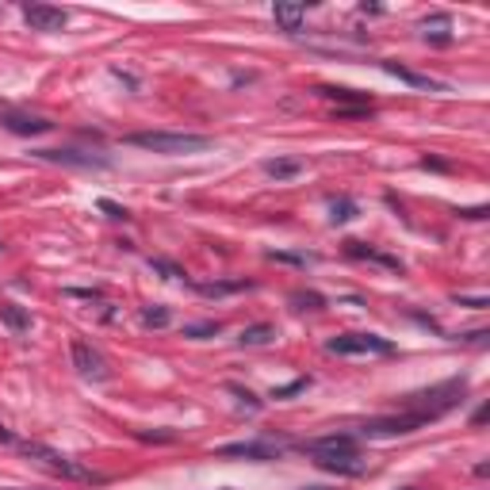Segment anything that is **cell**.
<instances>
[{"label":"cell","instance_id":"6da1fadb","mask_svg":"<svg viewBox=\"0 0 490 490\" xmlns=\"http://www.w3.org/2000/svg\"><path fill=\"white\" fill-rule=\"evenodd\" d=\"M299 452H307L318 467L337 471V475H348V479L364 475L372 467L360 456V448H356V437H348V433H329V437H318V440H303Z\"/></svg>","mask_w":490,"mask_h":490},{"label":"cell","instance_id":"7a4b0ae2","mask_svg":"<svg viewBox=\"0 0 490 490\" xmlns=\"http://www.w3.org/2000/svg\"><path fill=\"white\" fill-rule=\"evenodd\" d=\"M127 146L149 149V154H165V157H181V154H203L215 142L207 135H173V130H135L127 135Z\"/></svg>","mask_w":490,"mask_h":490},{"label":"cell","instance_id":"3957f363","mask_svg":"<svg viewBox=\"0 0 490 490\" xmlns=\"http://www.w3.org/2000/svg\"><path fill=\"white\" fill-rule=\"evenodd\" d=\"M467 394V380H445L437 387H426V391H414L402 399V410H418V414H429L433 421L445 418L448 410H456Z\"/></svg>","mask_w":490,"mask_h":490},{"label":"cell","instance_id":"277c9868","mask_svg":"<svg viewBox=\"0 0 490 490\" xmlns=\"http://www.w3.org/2000/svg\"><path fill=\"white\" fill-rule=\"evenodd\" d=\"M23 448V456L27 460H35L39 467H46L50 475H62V479H69V483H103V475H96L92 467H84L81 460H73V456H62V452H54V448H46V445H35V440H27Z\"/></svg>","mask_w":490,"mask_h":490},{"label":"cell","instance_id":"5b68a950","mask_svg":"<svg viewBox=\"0 0 490 490\" xmlns=\"http://www.w3.org/2000/svg\"><path fill=\"white\" fill-rule=\"evenodd\" d=\"M429 414H418V410H402V414H387V418H368L356 426V437H368V440H383V437H410V433L426 429L429 426Z\"/></svg>","mask_w":490,"mask_h":490},{"label":"cell","instance_id":"8992f818","mask_svg":"<svg viewBox=\"0 0 490 490\" xmlns=\"http://www.w3.org/2000/svg\"><path fill=\"white\" fill-rule=\"evenodd\" d=\"M329 356H391L394 341L380 334H368V329H348V334H337L326 341Z\"/></svg>","mask_w":490,"mask_h":490},{"label":"cell","instance_id":"52a82bcc","mask_svg":"<svg viewBox=\"0 0 490 490\" xmlns=\"http://www.w3.org/2000/svg\"><path fill=\"white\" fill-rule=\"evenodd\" d=\"M284 440H272V437H257V440H238V445H222L215 448V456L222 460H257V464H268V460L284 456Z\"/></svg>","mask_w":490,"mask_h":490},{"label":"cell","instance_id":"ba28073f","mask_svg":"<svg viewBox=\"0 0 490 490\" xmlns=\"http://www.w3.org/2000/svg\"><path fill=\"white\" fill-rule=\"evenodd\" d=\"M69 356H73V368H77L81 380H92V383H108V380H111V368H108V360H103V353H100L96 345H89V341H81V337H73Z\"/></svg>","mask_w":490,"mask_h":490},{"label":"cell","instance_id":"9c48e42d","mask_svg":"<svg viewBox=\"0 0 490 490\" xmlns=\"http://www.w3.org/2000/svg\"><path fill=\"white\" fill-rule=\"evenodd\" d=\"M35 157L50 165H65V169H108L111 165V157L84 154V149H35Z\"/></svg>","mask_w":490,"mask_h":490},{"label":"cell","instance_id":"30bf717a","mask_svg":"<svg viewBox=\"0 0 490 490\" xmlns=\"http://www.w3.org/2000/svg\"><path fill=\"white\" fill-rule=\"evenodd\" d=\"M23 23L31 27V31L54 35L69 23V12H65V8H54V4H23Z\"/></svg>","mask_w":490,"mask_h":490},{"label":"cell","instance_id":"8fae6325","mask_svg":"<svg viewBox=\"0 0 490 490\" xmlns=\"http://www.w3.org/2000/svg\"><path fill=\"white\" fill-rule=\"evenodd\" d=\"M0 127L20 138H39V135H50L54 122L42 115H31V111H0Z\"/></svg>","mask_w":490,"mask_h":490},{"label":"cell","instance_id":"7c38bea8","mask_svg":"<svg viewBox=\"0 0 490 490\" xmlns=\"http://www.w3.org/2000/svg\"><path fill=\"white\" fill-rule=\"evenodd\" d=\"M272 20L284 35H299L307 23V4H291V0H280V4H272Z\"/></svg>","mask_w":490,"mask_h":490},{"label":"cell","instance_id":"4fadbf2b","mask_svg":"<svg viewBox=\"0 0 490 490\" xmlns=\"http://www.w3.org/2000/svg\"><path fill=\"white\" fill-rule=\"evenodd\" d=\"M380 65H383V73H391V77L406 81L410 89H429V92H445V89H448L445 81H433V77H426V73H414V69H406V65H399V62H391V58H383Z\"/></svg>","mask_w":490,"mask_h":490},{"label":"cell","instance_id":"5bb4252c","mask_svg":"<svg viewBox=\"0 0 490 490\" xmlns=\"http://www.w3.org/2000/svg\"><path fill=\"white\" fill-rule=\"evenodd\" d=\"M345 253H348V257H356V261H375V265L399 272V276L406 272V265H402L399 257H391V253H380V249H372V245H364V241H345Z\"/></svg>","mask_w":490,"mask_h":490},{"label":"cell","instance_id":"9a60e30c","mask_svg":"<svg viewBox=\"0 0 490 490\" xmlns=\"http://www.w3.org/2000/svg\"><path fill=\"white\" fill-rule=\"evenodd\" d=\"M261 169H265V176H272V181H291V176H299L307 169V161L303 157H265Z\"/></svg>","mask_w":490,"mask_h":490},{"label":"cell","instance_id":"2e32d148","mask_svg":"<svg viewBox=\"0 0 490 490\" xmlns=\"http://www.w3.org/2000/svg\"><path fill=\"white\" fill-rule=\"evenodd\" d=\"M318 96L326 100H337V108H368V96L356 89H341V84H318Z\"/></svg>","mask_w":490,"mask_h":490},{"label":"cell","instance_id":"e0dca14e","mask_svg":"<svg viewBox=\"0 0 490 490\" xmlns=\"http://www.w3.org/2000/svg\"><path fill=\"white\" fill-rule=\"evenodd\" d=\"M276 341V326L272 322H257V326H245L238 334V345L245 348H257V345H272Z\"/></svg>","mask_w":490,"mask_h":490},{"label":"cell","instance_id":"ac0fdd59","mask_svg":"<svg viewBox=\"0 0 490 490\" xmlns=\"http://www.w3.org/2000/svg\"><path fill=\"white\" fill-rule=\"evenodd\" d=\"M192 287L207 299H222V295H234V291H249L253 284L249 280H215V284H192Z\"/></svg>","mask_w":490,"mask_h":490},{"label":"cell","instance_id":"d6986e66","mask_svg":"<svg viewBox=\"0 0 490 490\" xmlns=\"http://www.w3.org/2000/svg\"><path fill=\"white\" fill-rule=\"evenodd\" d=\"M356 215H360V203H356V200H348V195H334V200H329V222H334V226L353 222Z\"/></svg>","mask_w":490,"mask_h":490},{"label":"cell","instance_id":"ffe728a7","mask_svg":"<svg viewBox=\"0 0 490 490\" xmlns=\"http://www.w3.org/2000/svg\"><path fill=\"white\" fill-rule=\"evenodd\" d=\"M0 322L12 329V334H27V329H31V314L16 303H0Z\"/></svg>","mask_w":490,"mask_h":490},{"label":"cell","instance_id":"44dd1931","mask_svg":"<svg viewBox=\"0 0 490 490\" xmlns=\"http://www.w3.org/2000/svg\"><path fill=\"white\" fill-rule=\"evenodd\" d=\"M138 318H142L146 329H165L169 322H173V310H169V307H142V314H138Z\"/></svg>","mask_w":490,"mask_h":490},{"label":"cell","instance_id":"7402d4cb","mask_svg":"<svg viewBox=\"0 0 490 490\" xmlns=\"http://www.w3.org/2000/svg\"><path fill=\"white\" fill-rule=\"evenodd\" d=\"M291 307L295 310H326V295H318V291H291Z\"/></svg>","mask_w":490,"mask_h":490},{"label":"cell","instance_id":"603a6c76","mask_svg":"<svg viewBox=\"0 0 490 490\" xmlns=\"http://www.w3.org/2000/svg\"><path fill=\"white\" fill-rule=\"evenodd\" d=\"M149 268L161 272L165 280H188V276H184V268H181V265H173V261H165V257H149Z\"/></svg>","mask_w":490,"mask_h":490},{"label":"cell","instance_id":"cb8c5ba5","mask_svg":"<svg viewBox=\"0 0 490 490\" xmlns=\"http://www.w3.org/2000/svg\"><path fill=\"white\" fill-rule=\"evenodd\" d=\"M226 391H230V394H238V402H241L245 410H253V414H257L261 406H265V402H261V399H257V394H253V391H245L241 383H226Z\"/></svg>","mask_w":490,"mask_h":490},{"label":"cell","instance_id":"d4e9b609","mask_svg":"<svg viewBox=\"0 0 490 490\" xmlns=\"http://www.w3.org/2000/svg\"><path fill=\"white\" fill-rule=\"evenodd\" d=\"M219 322H192V326H184V337H192V341H203V337H215L219 334Z\"/></svg>","mask_w":490,"mask_h":490},{"label":"cell","instance_id":"484cf974","mask_svg":"<svg viewBox=\"0 0 490 490\" xmlns=\"http://www.w3.org/2000/svg\"><path fill=\"white\" fill-rule=\"evenodd\" d=\"M310 387V375H303V380H295V383H287V387H272L268 399H291V394H299V391H307Z\"/></svg>","mask_w":490,"mask_h":490},{"label":"cell","instance_id":"4316f807","mask_svg":"<svg viewBox=\"0 0 490 490\" xmlns=\"http://www.w3.org/2000/svg\"><path fill=\"white\" fill-rule=\"evenodd\" d=\"M96 207L108 215V219H130V211L122 203H115V200H96Z\"/></svg>","mask_w":490,"mask_h":490},{"label":"cell","instance_id":"83f0119b","mask_svg":"<svg viewBox=\"0 0 490 490\" xmlns=\"http://www.w3.org/2000/svg\"><path fill=\"white\" fill-rule=\"evenodd\" d=\"M433 23H437V27H448V16H433ZM426 42L448 46V42H452V35H445V31H433V35H426Z\"/></svg>","mask_w":490,"mask_h":490},{"label":"cell","instance_id":"f1b7e54d","mask_svg":"<svg viewBox=\"0 0 490 490\" xmlns=\"http://www.w3.org/2000/svg\"><path fill=\"white\" fill-rule=\"evenodd\" d=\"M372 115V103H368V108H337L334 111V119H368Z\"/></svg>","mask_w":490,"mask_h":490},{"label":"cell","instance_id":"f546056e","mask_svg":"<svg viewBox=\"0 0 490 490\" xmlns=\"http://www.w3.org/2000/svg\"><path fill=\"white\" fill-rule=\"evenodd\" d=\"M456 303H460V307H471V310H486L490 299H486V295H456Z\"/></svg>","mask_w":490,"mask_h":490},{"label":"cell","instance_id":"4dcf8cb0","mask_svg":"<svg viewBox=\"0 0 490 490\" xmlns=\"http://www.w3.org/2000/svg\"><path fill=\"white\" fill-rule=\"evenodd\" d=\"M268 261H287V265H310L314 257H303V253H268Z\"/></svg>","mask_w":490,"mask_h":490},{"label":"cell","instance_id":"1f68e13d","mask_svg":"<svg viewBox=\"0 0 490 490\" xmlns=\"http://www.w3.org/2000/svg\"><path fill=\"white\" fill-rule=\"evenodd\" d=\"M456 215H460V219H475L479 222V219H486V215H490V207H460Z\"/></svg>","mask_w":490,"mask_h":490},{"label":"cell","instance_id":"d6a6232c","mask_svg":"<svg viewBox=\"0 0 490 490\" xmlns=\"http://www.w3.org/2000/svg\"><path fill=\"white\" fill-rule=\"evenodd\" d=\"M486 329H471V334H464V337H460V341H467V345H486Z\"/></svg>","mask_w":490,"mask_h":490},{"label":"cell","instance_id":"836d02e7","mask_svg":"<svg viewBox=\"0 0 490 490\" xmlns=\"http://www.w3.org/2000/svg\"><path fill=\"white\" fill-rule=\"evenodd\" d=\"M138 440H176V433H138Z\"/></svg>","mask_w":490,"mask_h":490},{"label":"cell","instance_id":"e575fe53","mask_svg":"<svg viewBox=\"0 0 490 490\" xmlns=\"http://www.w3.org/2000/svg\"><path fill=\"white\" fill-rule=\"evenodd\" d=\"M421 169H440V173H445V161H437V157H421Z\"/></svg>","mask_w":490,"mask_h":490},{"label":"cell","instance_id":"d590c367","mask_svg":"<svg viewBox=\"0 0 490 490\" xmlns=\"http://www.w3.org/2000/svg\"><path fill=\"white\" fill-rule=\"evenodd\" d=\"M486 414H490V406H479V410H475V418H471V421H475V426H483V421H486Z\"/></svg>","mask_w":490,"mask_h":490},{"label":"cell","instance_id":"8d00e7d4","mask_svg":"<svg viewBox=\"0 0 490 490\" xmlns=\"http://www.w3.org/2000/svg\"><path fill=\"white\" fill-rule=\"evenodd\" d=\"M0 440H4V445H12V440H16V437H12V433H8L4 426H0Z\"/></svg>","mask_w":490,"mask_h":490},{"label":"cell","instance_id":"74e56055","mask_svg":"<svg viewBox=\"0 0 490 490\" xmlns=\"http://www.w3.org/2000/svg\"><path fill=\"white\" fill-rule=\"evenodd\" d=\"M299 490H329V486H299Z\"/></svg>","mask_w":490,"mask_h":490},{"label":"cell","instance_id":"f35d334b","mask_svg":"<svg viewBox=\"0 0 490 490\" xmlns=\"http://www.w3.org/2000/svg\"><path fill=\"white\" fill-rule=\"evenodd\" d=\"M402 490H418V486H402Z\"/></svg>","mask_w":490,"mask_h":490}]
</instances>
